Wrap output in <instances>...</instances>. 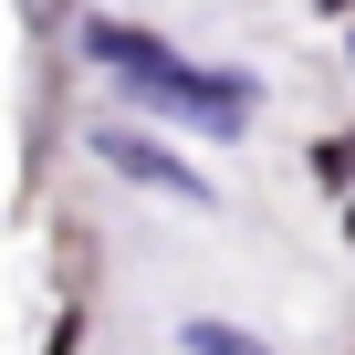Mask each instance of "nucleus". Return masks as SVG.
I'll return each mask as SVG.
<instances>
[{
	"label": "nucleus",
	"instance_id": "2",
	"mask_svg": "<svg viewBox=\"0 0 355 355\" xmlns=\"http://www.w3.org/2000/svg\"><path fill=\"white\" fill-rule=\"evenodd\" d=\"M94 157H105V167H125V178H146V189H167V199H189V209H209V178H199L189 157H167L157 136H136V125H105V136H94Z\"/></svg>",
	"mask_w": 355,
	"mask_h": 355
},
{
	"label": "nucleus",
	"instance_id": "3",
	"mask_svg": "<svg viewBox=\"0 0 355 355\" xmlns=\"http://www.w3.org/2000/svg\"><path fill=\"white\" fill-rule=\"evenodd\" d=\"M178 345H189V355H272L261 334H230V324H189V334H178Z\"/></svg>",
	"mask_w": 355,
	"mask_h": 355
},
{
	"label": "nucleus",
	"instance_id": "1",
	"mask_svg": "<svg viewBox=\"0 0 355 355\" xmlns=\"http://www.w3.org/2000/svg\"><path fill=\"white\" fill-rule=\"evenodd\" d=\"M84 53H94L136 105H157V115H178V125H199V136H241L251 105H261L241 73H199L189 53H167V42L136 32V21H84Z\"/></svg>",
	"mask_w": 355,
	"mask_h": 355
}]
</instances>
